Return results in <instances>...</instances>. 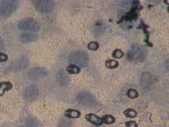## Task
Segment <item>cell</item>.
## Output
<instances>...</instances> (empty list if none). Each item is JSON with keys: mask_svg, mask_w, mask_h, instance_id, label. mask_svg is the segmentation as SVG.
Masks as SVG:
<instances>
[{"mask_svg": "<svg viewBox=\"0 0 169 127\" xmlns=\"http://www.w3.org/2000/svg\"><path fill=\"white\" fill-rule=\"evenodd\" d=\"M147 51L141 45H135L131 48L127 54V58L130 61L135 62H142L146 59Z\"/></svg>", "mask_w": 169, "mask_h": 127, "instance_id": "cell-1", "label": "cell"}, {"mask_svg": "<svg viewBox=\"0 0 169 127\" xmlns=\"http://www.w3.org/2000/svg\"><path fill=\"white\" fill-rule=\"evenodd\" d=\"M68 60L74 65H78L80 67H84L87 65L88 57L85 53L82 51H74L68 57Z\"/></svg>", "mask_w": 169, "mask_h": 127, "instance_id": "cell-2", "label": "cell"}, {"mask_svg": "<svg viewBox=\"0 0 169 127\" xmlns=\"http://www.w3.org/2000/svg\"><path fill=\"white\" fill-rule=\"evenodd\" d=\"M33 2L36 10L43 14L51 12L55 7L54 3L50 0H37Z\"/></svg>", "mask_w": 169, "mask_h": 127, "instance_id": "cell-3", "label": "cell"}, {"mask_svg": "<svg viewBox=\"0 0 169 127\" xmlns=\"http://www.w3.org/2000/svg\"><path fill=\"white\" fill-rule=\"evenodd\" d=\"M17 2L12 0L2 1L0 5V15L3 17H8L15 11Z\"/></svg>", "mask_w": 169, "mask_h": 127, "instance_id": "cell-4", "label": "cell"}, {"mask_svg": "<svg viewBox=\"0 0 169 127\" xmlns=\"http://www.w3.org/2000/svg\"><path fill=\"white\" fill-rule=\"evenodd\" d=\"M76 100L80 104L88 107L93 106L97 104L95 98L91 94L87 92H82L78 94L76 96Z\"/></svg>", "mask_w": 169, "mask_h": 127, "instance_id": "cell-5", "label": "cell"}, {"mask_svg": "<svg viewBox=\"0 0 169 127\" xmlns=\"http://www.w3.org/2000/svg\"><path fill=\"white\" fill-rule=\"evenodd\" d=\"M19 29L24 31L37 32L40 29V25L33 19H26L19 24Z\"/></svg>", "mask_w": 169, "mask_h": 127, "instance_id": "cell-6", "label": "cell"}, {"mask_svg": "<svg viewBox=\"0 0 169 127\" xmlns=\"http://www.w3.org/2000/svg\"><path fill=\"white\" fill-rule=\"evenodd\" d=\"M29 65V60L25 56L19 58V59L15 60L10 64V70L13 72L21 71V70H25Z\"/></svg>", "mask_w": 169, "mask_h": 127, "instance_id": "cell-7", "label": "cell"}, {"mask_svg": "<svg viewBox=\"0 0 169 127\" xmlns=\"http://www.w3.org/2000/svg\"><path fill=\"white\" fill-rule=\"evenodd\" d=\"M39 91L35 86H28L25 89L23 93V97L25 100L28 102H32L35 100L38 97Z\"/></svg>", "mask_w": 169, "mask_h": 127, "instance_id": "cell-8", "label": "cell"}, {"mask_svg": "<svg viewBox=\"0 0 169 127\" xmlns=\"http://www.w3.org/2000/svg\"><path fill=\"white\" fill-rule=\"evenodd\" d=\"M28 76L32 80L41 79L47 76V72L42 68H35L30 70Z\"/></svg>", "mask_w": 169, "mask_h": 127, "instance_id": "cell-9", "label": "cell"}, {"mask_svg": "<svg viewBox=\"0 0 169 127\" xmlns=\"http://www.w3.org/2000/svg\"><path fill=\"white\" fill-rule=\"evenodd\" d=\"M152 74L150 72H144L141 76V86L144 90H148L151 87L153 83Z\"/></svg>", "mask_w": 169, "mask_h": 127, "instance_id": "cell-10", "label": "cell"}, {"mask_svg": "<svg viewBox=\"0 0 169 127\" xmlns=\"http://www.w3.org/2000/svg\"><path fill=\"white\" fill-rule=\"evenodd\" d=\"M56 80H57L58 83L62 86L68 85L70 82L68 74L66 73V72L63 69H61L58 71L57 75H56Z\"/></svg>", "mask_w": 169, "mask_h": 127, "instance_id": "cell-11", "label": "cell"}, {"mask_svg": "<svg viewBox=\"0 0 169 127\" xmlns=\"http://www.w3.org/2000/svg\"><path fill=\"white\" fill-rule=\"evenodd\" d=\"M86 119L89 121V122H91L92 124L96 125V126H100L103 122V120H102V118H99L95 115H94L93 114H87L86 116Z\"/></svg>", "mask_w": 169, "mask_h": 127, "instance_id": "cell-12", "label": "cell"}, {"mask_svg": "<svg viewBox=\"0 0 169 127\" xmlns=\"http://www.w3.org/2000/svg\"><path fill=\"white\" fill-rule=\"evenodd\" d=\"M21 39L22 41L25 42V43H29V42H32L35 41L37 39V36L31 33H25L21 35Z\"/></svg>", "mask_w": 169, "mask_h": 127, "instance_id": "cell-13", "label": "cell"}, {"mask_svg": "<svg viewBox=\"0 0 169 127\" xmlns=\"http://www.w3.org/2000/svg\"><path fill=\"white\" fill-rule=\"evenodd\" d=\"M12 86V84L8 82H3L0 83V95H2L4 93L5 91L11 89Z\"/></svg>", "mask_w": 169, "mask_h": 127, "instance_id": "cell-14", "label": "cell"}, {"mask_svg": "<svg viewBox=\"0 0 169 127\" xmlns=\"http://www.w3.org/2000/svg\"><path fill=\"white\" fill-rule=\"evenodd\" d=\"M65 116L69 118H78L80 116V113L77 110H68L66 111L65 112Z\"/></svg>", "mask_w": 169, "mask_h": 127, "instance_id": "cell-15", "label": "cell"}, {"mask_svg": "<svg viewBox=\"0 0 169 127\" xmlns=\"http://www.w3.org/2000/svg\"><path fill=\"white\" fill-rule=\"evenodd\" d=\"M72 121L67 118H62L58 123V127H71Z\"/></svg>", "mask_w": 169, "mask_h": 127, "instance_id": "cell-16", "label": "cell"}, {"mask_svg": "<svg viewBox=\"0 0 169 127\" xmlns=\"http://www.w3.org/2000/svg\"><path fill=\"white\" fill-rule=\"evenodd\" d=\"M67 71L71 74H78L80 71V68L74 64L68 66L67 68Z\"/></svg>", "mask_w": 169, "mask_h": 127, "instance_id": "cell-17", "label": "cell"}, {"mask_svg": "<svg viewBox=\"0 0 169 127\" xmlns=\"http://www.w3.org/2000/svg\"><path fill=\"white\" fill-rule=\"evenodd\" d=\"M26 126L27 127H37V123L35 119L28 118L26 120Z\"/></svg>", "mask_w": 169, "mask_h": 127, "instance_id": "cell-18", "label": "cell"}, {"mask_svg": "<svg viewBox=\"0 0 169 127\" xmlns=\"http://www.w3.org/2000/svg\"><path fill=\"white\" fill-rule=\"evenodd\" d=\"M118 62L113 60H109L106 62V66L109 68H115L118 67Z\"/></svg>", "mask_w": 169, "mask_h": 127, "instance_id": "cell-19", "label": "cell"}, {"mask_svg": "<svg viewBox=\"0 0 169 127\" xmlns=\"http://www.w3.org/2000/svg\"><path fill=\"white\" fill-rule=\"evenodd\" d=\"M104 122H105L106 124H112V123L114 122L115 121V119H114V117H112V116H110V115H107V116H105L102 119Z\"/></svg>", "mask_w": 169, "mask_h": 127, "instance_id": "cell-20", "label": "cell"}, {"mask_svg": "<svg viewBox=\"0 0 169 127\" xmlns=\"http://www.w3.org/2000/svg\"><path fill=\"white\" fill-rule=\"evenodd\" d=\"M124 114H125L126 116L130 117V118H134L137 116V113L134 110H132V109H128V110H126L125 112H124Z\"/></svg>", "mask_w": 169, "mask_h": 127, "instance_id": "cell-21", "label": "cell"}, {"mask_svg": "<svg viewBox=\"0 0 169 127\" xmlns=\"http://www.w3.org/2000/svg\"><path fill=\"white\" fill-rule=\"evenodd\" d=\"M98 47H99V45H98V43L94 41L90 42V43H89V45H88V48H89V49L93 50V51H96V50L98 49Z\"/></svg>", "mask_w": 169, "mask_h": 127, "instance_id": "cell-22", "label": "cell"}, {"mask_svg": "<svg viewBox=\"0 0 169 127\" xmlns=\"http://www.w3.org/2000/svg\"><path fill=\"white\" fill-rule=\"evenodd\" d=\"M128 96L131 98L134 99V98H136L138 96V93L135 90L129 89L128 91Z\"/></svg>", "mask_w": 169, "mask_h": 127, "instance_id": "cell-23", "label": "cell"}, {"mask_svg": "<svg viewBox=\"0 0 169 127\" xmlns=\"http://www.w3.org/2000/svg\"><path fill=\"white\" fill-rule=\"evenodd\" d=\"M124 54L122 53V51H120L119 49H116L114 51L113 56L116 58H121L123 56Z\"/></svg>", "mask_w": 169, "mask_h": 127, "instance_id": "cell-24", "label": "cell"}, {"mask_svg": "<svg viewBox=\"0 0 169 127\" xmlns=\"http://www.w3.org/2000/svg\"><path fill=\"white\" fill-rule=\"evenodd\" d=\"M8 60V56L4 54L0 53V62H5Z\"/></svg>", "mask_w": 169, "mask_h": 127, "instance_id": "cell-25", "label": "cell"}, {"mask_svg": "<svg viewBox=\"0 0 169 127\" xmlns=\"http://www.w3.org/2000/svg\"><path fill=\"white\" fill-rule=\"evenodd\" d=\"M125 125H126V127H136L137 126L136 123L133 122V121H129V122H126Z\"/></svg>", "mask_w": 169, "mask_h": 127, "instance_id": "cell-26", "label": "cell"}, {"mask_svg": "<svg viewBox=\"0 0 169 127\" xmlns=\"http://www.w3.org/2000/svg\"><path fill=\"white\" fill-rule=\"evenodd\" d=\"M4 49V43H3V39L0 37V50Z\"/></svg>", "mask_w": 169, "mask_h": 127, "instance_id": "cell-27", "label": "cell"}, {"mask_svg": "<svg viewBox=\"0 0 169 127\" xmlns=\"http://www.w3.org/2000/svg\"><path fill=\"white\" fill-rule=\"evenodd\" d=\"M19 127H22V126H19Z\"/></svg>", "mask_w": 169, "mask_h": 127, "instance_id": "cell-28", "label": "cell"}]
</instances>
